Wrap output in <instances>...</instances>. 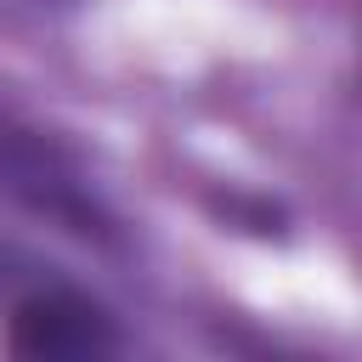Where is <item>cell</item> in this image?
<instances>
[{
  "label": "cell",
  "mask_w": 362,
  "mask_h": 362,
  "mask_svg": "<svg viewBox=\"0 0 362 362\" xmlns=\"http://www.w3.org/2000/svg\"><path fill=\"white\" fill-rule=\"evenodd\" d=\"M0 192L17 198L34 215H51L74 238H90V243H113L119 238L113 215L90 192L85 170L74 164V153L62 141H51L45 130L11 124V119H0Z\"/></svg>",
  "instance_id": "cell-1"
},
{
  "label": "cell",
  "mask_w": 362,
  "mask_h": 362,
  "mask_svg": "<svg viewBox=\"0 0 362 362\" xmlns=\"http://www.w3.org/2000/svg\"><path fill=\"white\" fill-rule=\"evenodd\" d=\"M6 345H11V356H28V362H90V356L119 351V322L90 294L34 288L11 305Z\"/></svg>",
  "instance_id": "cell-2"
}]
</instances>
